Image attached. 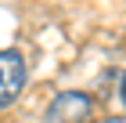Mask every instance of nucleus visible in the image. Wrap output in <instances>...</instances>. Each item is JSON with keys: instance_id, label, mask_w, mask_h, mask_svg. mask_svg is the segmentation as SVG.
I'll use <instances>...</instances> for the list:
<instances>
[{"instance_id": "1", "label": "nucleus", "mask_w": 126, "mask_h": 123, "mask_svg": "<svg viewBox=\"0 0 126 123\" xmlns=\"http://www.w3.org/2000/svg\"><path fill=\"white\" fill-rule=\"evenodd\" d=\"M94 116V101L79 91H61L47 109V123H87Z\"/></svg>"}, {"instance_id": "2", "label": "nucleus", "mask_w": 126, "mask_h": 123, "mask_svg": "<svg viewBox=\"0 0 126 123\" xmlns=\"http://www.w3.org/2000/svg\"><path fill=\"white\" fill-rule=\"evenodd\" d=\"M25 87V62L18 51H0V109L11 105Z\"/></svg>"}, {"instance_id": "3", "label": "nucleus", "mask_w": 126, "mask_h": 123, "mask_svg": "<svg viewBox=\"0 0 126 123\" xmlns=\"http://www.w3.org/2000/svg\"><path fill=\"white\" fill-rule=\"evenodd\" d=\"M123 101H126V76H123Z\"/></svg>"}]
</instances>
